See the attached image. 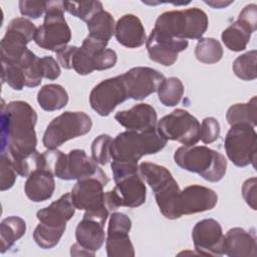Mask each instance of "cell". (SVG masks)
<instances>
[{
    "label": "cell",
    "mask_w": 257,
    "mask_h": 257,
    "mask_svg": "<svg viewBox=\"0 0 257 257\" xmlns=\"http://www.w3.org/2000/svg\"><path fill=\"white\" fill-rule=\"evenodd\" d=\"M37 121L35 109L26 101L16 100L2 104L1 154L11 161L24 159L36 151L37 138L34 126Z\"/></svg>",
    "instance_id": "6da1fadb"
},
{
    "label": "cell",
    "mask_w": 257,
    "mask_h": 257,
    "mask_svg": "<svg viewBox=\"0 0 257 257\" xmlns=\"http://www.w3.org/2000/svg\"><path fill=\"white\" fill-rule=\"evenodd\" d=\"M167 142L157 126L143 132L125 131L112 140L110 157L113 161L138 164L142 157L162 151Z\"/></svg>",
    "instance_id": "7a4b0ae2"
},
{
    "label": "cell",
    "mask_w": 257,
    "mask_h": 257,
    "mask_svg": "<svg viewBox=\"0 0 257 257\" xmlns=\"http://www.w3.org/2000/svg\"><path fill=\"white\" fill-rule=\"evenodd\" d=\"M139 174L155 193V199L161 213L167 219H178V199L180 187L171 172L160 165L143 162L139 165Z\"/></svg>",
    "instance_id": "3957f363"
},
{
    "label": "cell",
    "mask_w": 257,
    "mask_h": 257,
    "mask_svg": "<svg viewBox=\"0 0 257 257\" xmlns=\"http://www.w3.org/2000/svg\"><path fill=\"white\" fill-rule=\"evenodd\" d=\"M174 160L181 169L196 173L209 182H219L226 174L225 157L205 146L180 147L175 152Z\"/></svg>",
    "instance_id": "277c9868"
},
{
    "label": "cell",
    "mask_w": 257,
    "mask_h": 257,
    "mask_svg": "<svg viewBox=\"0 0 257 257\" xmlns=\"http://www.w3.org/2000/svg\"><path fill=\"white\" fill-rule=\"evenodd\" d=\"M208 28V16L200 8L167 11L156 20L154 30L179 39H200Z\"/></svg>",
    "instance_id": "5b68a950"
},
{
    "label": "cell",
    "mask_w": 257,
    "mask_h": 257,
    "mask_svg": "<svg viewBox=\"0 0 257 257\" xmlns=\"http://www.w3.org/2000/svg\"><path fill=\"white\" fill-rule=\"evenodd\" d=\"M106 174L76 182L70 195L76 209L84 210V217L96 219L105 224L111 211L103 188L107 185Z\"/></svg>",
    "instance_id": "8992f818"
},
{
    "label": "cell",
    "mask_w": 257,
    "mask_h": 257,
    "mask_svg": "<svg viewBox=\"0 0 257 257\" xmlns=\"http://www.w3.org/2000/svg\"><path fill=\"white\" fill-rule=\"evenodd\" d=\"M63 12L62 1L47 2L44 22L36 29L34 36V41L39 47L56 53L67 46L71 39V30Z\"/></svg>",
    "instance_id": "52a82bcc"
},
{
    "label": "cell",
    "mask_w": 257,
    "mask_h": 257,
    "mask_svg": "<svg viewBox=\"0 0 257 257\" xmlns=\"http://www.w3.org/2000/svg\"><path fill=\"white\" fill-rule=\"evenodd\" d=\"M92 126L90 116L82 111H65L54 117L43 135V145L55 150L65 142L86 135Z\"/></svg>",
    "instance_id": "ba28073f"
},
{
    "label": "cell",
    "mask_w": 257,
    "mask_h": 257,
    "mask_svg": "<svg viewBox=\"0 0 257 257\" xmlns=\"http://www.w3.org/2000/svg\"><path fill=\"white\" fill-rule=\"evenodd\" d=\"M224 148L229 160L237 167H255L257 134L253 126L245 123L231 125L226 135Z\"/></svg>",
    "instance_id": "9c48e42d"
},
{
    "label": "cell",
    "mask_w": 257,
    "mask_h": 257,
    "mask_svg": "<svg viewBox=\"0 0 257 257\" xmlns=\"http://www.w3.org/2000/svg\"><path fill=\"white\" fill-rule=\"evenodd\" d=\"M157 128L167 141H177L186 147L194 146L200 141L199 120L182 108L162 117L157 123Z\"/></svg>",
    "instance_id": "30bf717a"
},
{
    "label": "cell",
    "mask_w": 257,
    "mask_h": 257,
    "mask_svg": "<svg viewBox=\"0 0 257 257\" xmlns=\"http://www.w3.org/2000/svg\"><path fill=\"white\" fill-rule=\"evenodd\" d=\"M36 29L35 25L24 17L10 21L0 43L2 64L15 63L22 58L28 50L27 43L34 40Z\"/></svg>",
    "instance_id": "8fae6325"
},
{
    "label": "cell",
    "mask_w": 257,
    "mask_h": 257,
    "mask_svg": "<svg viewBox=\"0 0 257 257\" xmlns=\"http://www.w3.org/2000/svg\"><path fill=\"white\" fill-rule=\"evenodd\" d=\"M104 174L83 150L78 149L72 150L68 154L60 152L54 166V176L65 181H79Z\"/></svg>",
    "instance_id": "7c38bea8"
},
{
    "label": "cell",
    "mask_w": 257,
    "mask_h": 257,
    "mask_svg": "<svg viewBox=\"0 0 257 257\" xmlns=\"http://www.w3.org/2000/svg\"><path fill=\"white\" fill-rule=\"evenodd\" d=\"M114 183L115 187L105 192L111 211L118 207L137 208L146 202L147 188L139 172L128 174Z\"/></svg>",
    "instance_id": "4fadbf2b"
},
{
    "label": "cell",
    "mask_w": 257,
    "mask_h": 257,
    "mask_svg": "<svg viewBox=\"0 0 257 257\" xmlns=\"http://www.w3.org/2000/svg\"><path fill=\"white\" fill-rule=\"evenodd\" d=\"M127 93L121 75L107 78L96 84L89 94L91 108L101 116H106L125 99Z\"/></svg>",
    "instance_id": "5bb4252c"
},
{
    "label": "cell",
    "mask_w": 257,
    "mask_h": 257,
    "mask_svg": "<svg viewBox=\"0 0 257 257\" xmlns=\"http://www.w3.org/2000/svg\"><path fill=\"white\" fill-rule=\"evenodd\" d=\"M132 228L130 217L123 213L114 212L110 215L105 240L108 257H134L135 249L128 233Z\"/></svg>",
    "instance_id": "9a60e30c"
},
{
    "label": "cell",
    "mask_w": 257,
    "mask_h": 257,
    "mask_svg": "<svg viewBox=\"0 0 257 257\" xmlns=\"http://www.w3.org/2000/svg\"><path fill=\"white\" fill-rule=\"evenodd\" d=\"M121 76L127 97L135 100H142L158 91L160 84L165 79L164 74L159 70L144 66L133 67Z\"/></svg>",
    "instance_id": "2e32d148"
},
{
    "label": "cell",
    "mask_w": 257,
    "mask_h": 257,
    "mask_svg": "<svg viewBox=\"0 0 257 257\" xmlns=\"http://www.w3.org/2000/svg\"><path fill=\"white\" fill-rule=\"evenodd\" d=\"M196 251L205 256L224 255V234L220 223L214 219H204L196 223L192 231Z\"/></svg>",
    "instance_id": "e0dca14e"
},
{
    "label": "cell",
    "mask_w": 257,
    "mask_h": 257,
    "mask_svg": "<svg viewBox=\"0 0 257 257\" xmlns=\"http://www.w3.org/2000/svg\"><path fill=\"white\" fill-rule=\"evenodd\" d=\"M146 45L151 60L164 66H170L176 62L178 54L187 49L189 42L186 39L158 33L153 29L146 41Z\"/></svg>",
    "instance_id": "ac0fdd59"
},
{
    "label": "cell",
    "mask_w": 257,
    "mask_h": 257,
    "mask_svg": "<svg viewBox=\"0 0 257 257\" xmlns=\"http://www.w3.org/2000/svg\"><path fill=\"white\" fill-rule=\"evenodd\" d=\"M217 203L218 196L214 190L201 185H190L180 192L178 212L181 217L201 213L212 210Z\"/></svg>",
    "instance_id": "d6986e66"
},
{
    "label": "cell",
    "mask_w": 257,
    "mask_h": 257,
    "mask_svg": "<svg viewBox=\"0 0 257 257\" xmlns=\"http://www.w3.org/2000/svg\"><path fill=\"white\" fill-rule=\"evenodd\" d=\"M75 209L70 193H66L49 206L39 210L36 218L42 225L65 230L66 223L74 215Z\"/></svg>",
    "instance_id": "ffe728a7"
},
{
    "label": "cell",
    "mask_w": 257,
    "mask_h": 257,
    "mask_svg": "<svg viewBox=\"0 0 257 257\" xmlns=\"http://www.w3.org/2000/svg\"><path fill=\"white\" fill-rule=\"evenodd\" d=\"M114 119L127 131L143 132L157 126L156 109L148 103H139L132 108L115 113Z\"/></svg>",
    "instance_id": "44dd1931"
},
{
    "label": "cell",
    "mask_w": 257,
    "mask_h": 257,
    "mask_svg": "<svg viewBox=\"0 0 257 257\" xmlns=\"http://www.w3.org/2000/svg\"><path fill=\"white\" fill-rule=\"evenodd\" d=\"M224 254L230 257H256L255 234L243 228L230 229L224 235Z\"/></svg>",
    "instance_id": "7402d4cb"
},
{
    "label": "cell",
    "mask_w": 257,
    "mask_h": 257,
    "mask_svg": "<svg viewBox=\"0 0 257 257\" xmlns=\"http://www.w3.org/2000/svg\"><path fill=\"white\" fill-rule=\"evenodd\" d=\"M114 35L117 42L127 48H138L147 41L143 23L134 14H125L117 20Z\"/></svg>",
    "instance_id": "603a6c76"
},
{
    "label": "cell",
    "mask_w": 257,
    "mask_h": 257,
    "mask_svg": "<svg viewBox=\"0 0 257 257\" xmlns=\"http://www.w3.org/2000/svg\"><path fill=\"white\" fill-rule=\"evenodd\" d=\"M104 223L89 217H84L75 229L76 243L86 250L90 256L100 249L104 242Z\"/></svg>",
    "instance_id": "cb8c5ba5"
},
{
    "label": "cell",
    "mask_w": 257,
    "mask_h": 257,
    "mask_svg": "<svg viewBox=\"0 0 257 257\" xmlns=\"http://www.w3.org/2000/svg\"><path fill=\"white\" fill-rule=\"evenodd\" d=\"M55 190L54 174L46 169H37L28 177L24 185L25 195L32 202H43L51 198Z\"/></svg>",
    "instance_id": "d4e9b609"
},
{
    "label": "cell",
    "mask_w": 257,
    "mask_h": 257,
    "mask_svg": "<svg viewBox=\"0 0 257 257\" xmlns=\"http://www.w3.org/2000/svg\"><path fill=\"white\" fill-rule=\"evenodd\" d=\"M106 44L90 36L85 37L80 47L73 56L72 68L79 75H86L95 70V61L98 52L105 48Z\"/></svg>",
    "instance_id": "484cf974"
},
{
    "label": "cell",
    "mask_w": 257,
    "mask_h": 257,
    "mask_svg": "<svg viewBox=\"0 0 257 257\" xmlns=\"http://www.w3.org/2000/svg\"><path fill=\"white\" fill-rule=\"evenodd\" d=\"M256 27L238 18L222 32V41L231 51H242L246 48L251 34L256 30Z\"/></svg>",
    "instance_id": "4316f807"
},
{
    "label": "cell",
    "mask_w": 257,
    "mask_h": 257,
    "mask_svg": "<svg viewBox=\"0 0 257 257\" xmlns=\"http://www.w3.org/2000/svg\"><path fill=\"white\" fill-rule=\"evenodd\" d=\"M37 102L46 111H53L63 108L68 102V93L59 84H46L37 93Z\"/></svg>",
    "instance_id": "83f0119b"
},
{
    "label": "cell",
    "mask_w": 257,
    "mask_h": 257,
    "mask_svg": "<svg viewBox=\"0 0 257 257\" xmlns=\"http://www.w3.org/2000/svg\"><path fill=\"white\" fill-rule=\"evenodd\" d=\"M86 24L89 32L88 36L105 44L108 43L109 39L114 34V19L111 14L105 10L96 13Z\"/></svg>",
    "instance_id": "f1b7e54d"
},
{
    "label": "cell",
    "mask_w": 257,
    "mask_h": 257,
    "mask_svg": "<svg viewBox=\"0 0 257 257\" xmlns=\"http://www.w3.org/2000/svg\"><path fill=\"white\" fill-rule=\"evenodd\" d=\"M26 231L25 221L18 216H10L2 220L0 224L1 253L9 250L14 243L24 236Z\"/></svg>",
    "instance_id": "f546056e"
},
{
    "label": "cell",
    "mask_w": 257,
    "mask_h": 257,
    "mask_svg": "<svg viewBox=\"0 0 257 257\" xmlns=\"http://www.w3.org/2000/svg\"><path fill=\"white\" fill-rule=\"evenodd\" d=\"M227 121L230 125L245 123L253 127L257 124V98L253 96L246 103H236L231 105L226 113Z\"/></svg>",
    "instance_id": "4dcf8cb0"
},
{
    "label": "cell",
    "mask_w": 257,
    "mask_h": 257,
    "mask_svg": "<svg viewBox=\"0 0 257 257\" xmlns=\"http://www.w3.org/2000/svg\"><path fill=\"white\" fill-rule=\"evenodd\" d=\"M184 94V85L180 78L169 77L165 78L158 88L159 100L165 106L177 105Z\"/></svg>",
    "instance_id": "1f68e13d"
},
{
    "label": "cell",
    "mask_w": 257,
    "mask_h": 257,
    "mask_svg": "<svg viewBox=\"0 0 257 257\" xmlns=\"http://www.w3.org/2000/svg\"><path fill=\"white\" fill-rule=\"evenodd\" d=\"M195 56L202 63H217L223 56V47L215 38H200L195 48Z\"/></svg>",
    "instance_id": "d6a6232c"
},
{
    "label": "cell",
    "mask_w": 257,
    "mask_h": 257,
    "mask_svg": "<svg viewBox=\"0 0 257 257\" xmlns=\"http://www.w3.org/2000/svg\"><path fill=\"white\" fill-rule=\"evenodd\" d=\"M20 65L22 67L24 77H25V86L35 87L41 83L42 73L40 66V58L37 57L31 50H27L25 54L20 59Z\"/></svg>",
    "instance_id": "836d02e7"
},
{
    "label": "cell",
    "mask_w": 257,
    "mask_h": 257,
    "mask_svg": "<svg viewBox=\"0 0 257 257\" xmlns=\"http://www.w3.org/2000/svg\"><path fill=\"white\" fill-rule=\"evenodd\" d=\"M256 58L257 52L255 49L238 56L232 66L235 75L242 80H254L257 77Z\"/></svg>",
    "instance_id": "e575fe53"
},
{
    "label": "cell",
    "mask_w": 257,
    "mask_h": 257,
    "mask_svg": "<svg viewBox=\"0 0 257 257\" xmlns=\"http://www.w3.org/2000/svg\"><path fill=\"white\" fill-rule=\"evenodd\" d=\"M63 8L69 14L81 19L89 21L96 13L102 9V4L99 1H63Z\"/></svg>",
    "instance_id": "d590c367"
},
{
    "label": "cell",
    "mask_w": 257,
    "mask_h": 257,
    "mask_svg": "<svg viewBox=\"0 0 257 257\" xmlns=\"http://www.w3.org/2000/svg\"><path fill=\"white\" fill-rule=\"evenodd\" d=\"M65 230L57 229L42 224H38L33 232L35 243L42 249H51L56 246Z\"/></svg>",
    "instance_id": "8d00e7d4"
},
{
    "label": "cell",
    "mask_w": 257,
    "mask_h": 257,
    "mask_svg": "<svg viewBox=\"0 0 257 257\" xmlns=\"http://www.w3.org/2000/svg\"><path fill=\"white\" fill-rule=\"evenodd\" d=\"M112 139L108 135H100L91 144V159L99 165H105L111 159L110 147Z\"/></svg>",
    "instance_id": "74e56055"
},
{
    "label": "cell",
    "mask_w": 257,
    "mask_h": 257,
    "mask_svg": "<svg viewBox=\"0 0 257 257\" xmlns=\"http://www.w3.org/2000/svg\"><path fill=\"white\" fill-rule=\"evenodd\" d=\"M17 172L14 169V166L5 154H1V178H0V190L6 191L13 187L16 181Z\"/></svg>",
    "instance_id": "f35d334b"
},
{
    "label": "cell",
    "mask_w": 257,
    "mask_h": 257,
    "mask_svg": "<svg viewBox=\"0 0 257 257\" xmlns=\"http://www.w3.org/2000/svg\"><path fill=\"white\" fill-rule=\"evenodd\" d=\"M220 136V123L212 116L205 117L201 124L200 140L204 144H211L215 142Z\"/></svg>",
    "instance_id": "ab89813d"
},
{
    "label": "cell",
    "mask_w": 257,
    "mask_h": 257,
    "mask_svg": "<svg viewBox=\"0 0 257 257\" xmlns=\"http://www.w3.org/2000/svg\"><path fill=\"white\" fill-rule=\"evenodd\" d=\"M46 1H19V11L23 16L32 19L39 18L46 10Z\"/></svg>",
    "instance_id": "60d3db41"
},
{
    "label": "cell",
    "mask_w": 257,
    "mask_h": 257,
    "mask_svg": "<svg viewBox=\"0 0 257 257\" xmlns=\"http://www.w3.org/2000/svg\"><path fill=\"white\" fill-rule=\"evenodd\" d=\"M117 61V55L114 50L109 48L101 49L96 57L95 70H104L111 68Z\"/></svg>",
    "instance_id": "b9f144b4"
},
{
    "label": "cell",
    "mask_w": 257,
    "mask_h": 257,
    "mask_svg": "<svg viewBox=\"0 0 257 257\" xmlns=\"http://www.w3.org/2000/svg\"><path fill=\"white\" fill-rule=\"evenodd\" d=\"M40 66L42 77L54 80L60 75V67L52 56H44L40 58Z\"/></svg>",
    "instance_id": "7bdbcfd3"
},
{
    "label": "cell",
    "mask_w": 257,
    "mask_h": 257,
    "mask_svg": "<svg viewBox=\"0 0 257 257\" xmlns=\"http://www.w3.org/2000/svg\"><path fill=\"white\" fill-rule=\"evenodd\" d=\"M242 194L246 203L253 209L256 210V178L253 177L244 182L242 186Z\"/></svg>",
    "instance_id": "ee69618b"
},
{
    "label": "cell",
    "mask_w": 257,
    "mask_h": 257,
    "mask_svg": "<svg viewBox=\"0 0 257 257\" xmlns=\"http://www.w3.org/2000/svg\"><path fill=\"white\" fill-rule=\"evenodd\" d=\"M76 50H77L76 46L69 45V46H65L64 48L56 52V57L58 59V62L63 68L65 69L72 68V60Z\"/></svg>",
    "instance_id": "f6af8a7d"
},
{
    "label": "cell",
    "mask_w": 257,
    "mask_h": 257,
    "mask_svg": "<svg viewBox=\"0 0 257 257\" xmlns=\"http://www.w3.org/2000/svg\"><path fill=\"white\" fill-rule=\"evenodd\" d=\"M205 3L212 6L213 8H224V7L232 4V2H223V1H217V2L216 1H209V2L205 1Z\"/></svg>",
    "instance_id": "bcb514c9"
}]
</instances>
